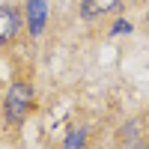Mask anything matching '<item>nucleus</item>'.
Masks as SVG:
<instances>
[{
    "label": "nucleus",
    "mask_w": 149,
    "mask_h": 149,
    "mask_svg": "<svg viewBox=\"0 0 149 149\" xmlns=\"http://www.w3.org/2000/svg\"><path fill=\"white\" fill-rule=\"evenodd\" d=\"M140 119H134V122H128L125 125V131H122V143H125V149H143V137H140Z\"/></svg>",
    "instance_id": "nucleus-4"
},
{
    "label": "nucleus",
    "mask_w": 149,
    "mask_h": 149,
    "mask_svg": "<svg viewBox=\"0 0 149 149\" xmlns=\"http://www.w3.org/2000/svg\"><path fill=\"white\" fill-rule=\"evenodd\" d=\"M30 86L27 84H15L9 90V95H6V116H9V122H21L24 116H27V107H30Z\"/></svg>",
    "instance_id": "nucleus-1"
},
{
    "label": "nucleus",
    "mask_w": 149,
    "mask_h": 149,
    "mask_svg": "<svg viewBox=\"0 0 149 149\" xmlns=\"http://www.w3.org/2000/svg\"><path fill=\"white\" fill-rule=\"evenodd\" d=\"M18 27V18H15V12L12 9H0V45H3L12 33H15Z\"/></svg>",
    "instance_id": "nucleus-5"
},
{
    "label": "nucleus",
    "mask_w": 149,
    "mask_h": 149,
    "mask_svg": "<svg viewBox=\"0 0 149 149\" xmlns=\"http://www.w3.org/2000/svg\"><path fill=\"white\" fill-rule=\"evenodd\" d=\"M45 18H48V6H45V0H27V24H30V33H33V36L42 33Z\"/></svg>",
    "instance_id": "nucleus-2"
},
{
    "label": "nucleus",
    "mask_w": 149,
    "mask_h": 149,
    "mask_svg": "<svg viewBox=\"0 0 149 149\" xmlns=\"http://www.w3.org/2000/svg\"><path fill=\"white\" fill-rule=\"evenodd\" d=\"M119 6V0H84V15L86 18H98L104 12H113Z\"/></svg>",
    "instance_id": "nucleus-3"
},
{
    "label": "nucleus",
    "mask_w": 149,
    "mask_h": 149,
    "mask_svg": "<svg viewBox=\"0 0 149 149\" xmlns=\"http://www.w3.org/2000/svg\"><path fill=\"white\" fill-rule=\"evenodd\" d=\"M84 146V131L78 128V131H72L69 134V140H66V149H81Z\"/></svg>",
    "instance_id": "nucleus-6"
},
{
    "label": "nucleus",
    "mask_w": 149,
    "mask_h": 149,
    "mask_svg": "<svg viewBox=\"0 0 149 149\" xmlns=\"http://www.w3.org/2000/svg\"><path fill=\"white\" fill-rule=\"evenodd\" d=\"M128 30H131L128 21H116V27H113V33H128Z\"/></svg>",
    "instance_id": "nucleus-7"
}]
</instances>
